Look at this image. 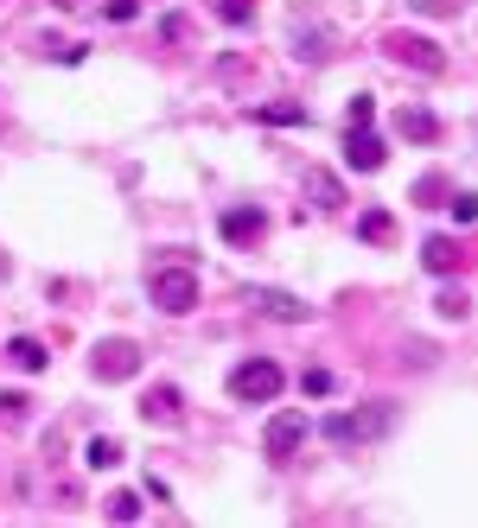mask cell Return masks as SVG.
I'll return each instance as SVG.
<instances>
[{
  "label": "cell",
  "mask_w": 478,
  "mask_h": 528,
  "mask_svg": "<svg viewBox=\"0 0 478 528\" xmlns=\"http://www.w3.org/2000/svg\"><path fill=\"white\" fill-rule=\"evenodd\" d=\"M383 153H389V147H383L377 128H345V166H351V172H377Z\"/></svg>",
  "instance_id": "7"
},
{
  "label": "cell",
  "mask_w": 478,
  "mask_h": 528,
  "mask_svg": "<svg viewBox=\"0 0 478 528\" xmlns=\"http://www.w3.org/2000/svg\"><path fill=\"white\" fill-rule=\"evenodd\" d=\"M134 13H141L134 0H109V20H134Z\"/></svg>",
  "instance_id": "26"
},
{
  "label": "cell",
  "mask_w": 478,
  "mask_h": 528,
  "mask_svg": "<svg viewBox=\"0 0 478 528\" xmlns=\"http://www.w3.org/2000/svg\"><path fill=\"white\" fill-rule=\"evenodd\" d=\"M326 439H332V446H357V414H332L326 420Z\"/></svg>",
  "instance_id": "18"
},
{
  "label": "cell",
  "mask_w": 478,
  "mask_h": 528,
  "mask_svg": "<svg viewBox=\"0 0 478 528\" xmlns=\"http://www.w3.org/2000/svg\"><path fill=\"white\" fill-rule=\"evenodd\" d=\"M255 121H268V128H306V109L300 102H268V109H255Z\"/></svg>",
  "instance_id": "16"
},
{
  "label": "cell",
  "mask_w": 478,
  "mask_h": 528,
  "mask_svg": "<svg viewBox=\"0 0 478 528\" xmlns=\"http://www.w3.org/2000/svg\"><path fill=\"white\" fill-rule=\"evenodd\" d=\"M217 13H224L230 26H249V7H243V0H217Z\"/></svg>",
  "instance_id": "24"
},
{
  "label": "cell",
  "mask_w": 478,
  "mask_h": 528,
  "mask_svg": "<svg viewBox=\"0 0 478 528\" xmlns=\"http://www.w3.org/2000/svg\"><path fill=\"white\" fill-rule=\"evenodd\" d=\"M306 427H313L306 414H275V420H268V433H262L268 459H294V452H300V439H306Z\"/></svg>",
  "instance_id": "6"
},
{
  "label": "cell",
  "mask_w": 478,
  "mask_h": 528,
  "mask_svg": "<svg viewBox=\"0 0 478 528\" xmlns=\"http://www.w3.org/2000/svg\"><path fill=\"white\" fill-rule=\"evenodd\" d=\"M421 261H428V274H453V268H459V242L428 236V242H421Z\"/></svg>",
  "instance_id": "12"
},
{
  "label": "cell",
  "mask_w": 478,
  "mask_h": 528,
  "mask_svg": "<svg viewBox=\"0 0 478 528\" xmlns=\"http://www.w3.org/2000/svg\"><path fill=\"white\" fill-rule=\"evenodd\" d=\"M90 376H102V382L141 376V344H128V338H102V344H90Z\"/></svg>",
  "instance_id": "4"
},
{
  "label": "cell",
  "mask_w": 478,
  "mask_h": 528,
  "mask_svg": "<svg viewBox=\"0 0 478 528\" xmlns=\"http://www.w3.org/2000/svg\"><path fill=\"white\" fill-rule=\"evenodd\" d=\"M281 389H287V369L275 357H249V363H236V376H230L236 401H275Z\"/></svg>",
  "instance_id": "1"
},
{
  "label": "cell",
  "mask_w": 478,
  "mask_h": 528,
  "mask_svg": "<svg viewBox=\"0 0 478 528\" xmlns=\"http://www.w3.org/2000/svg\"><path fill=\"white\" fill-rule=\"evenodd\" d=\"M389 420H396V408H389V401H370V408H357V439L389 433Z\"/></svg>",
  "instance_id": "14"
},
{
  "label": "cell",
  "mask_w": 478,
  "mask_h": 528,
  "mask_svg": "<svg viewBox=\"0 0 478 528\" xmlns=\"http://www.w3.org/2000/svg\"><path fill=\"white\" fill-rule=\"evenodd\" d=\"M440 312H447V319H466V293H440Z\"/></svg>",
  "instance_id": "25"
},
{
  "label": "cell",
  "mask_w": 478,
  "mask_h": 528,
  "mask_svg": "<svg viewBox=\"0 0 478 528\" xmlns=\"http://www.w3.org/2000/svg\"><path fill=\"white\" fill-rule=\"evenodd\" d=\"M141 414H147V420H179V389H173V382H160V389H147Z\"/></svg>",
  "instance_id": "13"
},
{
  "label": "cell",
  "mask_w": 478,
  "mask_h": 528,
  "mask_svg": "<svg viewBox=\"0 0 478 528\" xmlns=\"http://www.w3.org/2000/svg\"><path fill=\"white\" fill-rule=\"evenodd\" d=\"M396 128L415 140V147H434V140H440V121H434L428 109H402V115H396Z\"/></svg>",
  "instance_id": "10"
},
{
  "label": "cell",
  "mask_w": 478,
  "mask_h": 528,
  "mask_svg": "<svg viewBox=\"0 0 478 528\" xmlns=\"http://www.w3.org/2000/svg\"><path fill=\"white\" fill-rule=\"evenodd\" d=\"M243 306L249 312H268V319H281V325H300L306 319V299L275 293V287H243Z\"/></svg>",
  "instance_id": "5"
},
{
  "label": "cell",
  "mask_w": 478,
  "mask_h": 528,
  "mask_svg": "<svg viewBox=\"0 0 478 528\" xmlns=\"http://www.w3.org/2000/svg\"><path fill=\"white\" fill-rule=\"evenodd\" d=\"M383 51H389L396 64L421 70V77H440V70H447V51H440L434 39H421V32H389V39H383Z\"/></svg>",
  "instance_id": "2"
},
{
  "label": "cell",
  "mask_w": 478,
  "mask_h": 528,
  "mask_svg": "<svg viewBox=\"0 0 478 528\" xmlns=\"http://www.w3.org/2000/svg\"><path fill=\"white\" fill-rule=\"evenodd\" d=\"M262 210L255 204H236V210H224V223H217V230H224V242L230 249H249V242H262Z\"/></svg>",
  "instance_id": "8"
},
{
  "label": "cell",
  "mask_w": 478,
  "mask_h": 528,
  "mask_svg": "<svg viewBox=\"0 0 478 528\" xmlns=\"http://www.w3.org/2000/svg\"><path fill=\"white\" fill-rule=\"evenodd\" d=\"M300 389H306V395H332V389H338V376H332V369H306Z\"/></svg>",
  "instance_id": "21"
},
{
  "label": "cell",
  "mask_w": 478,
  "mask_h": 528,
  "mask_svg": "<svg viewBox=\"0 0 478 528\" xmlns=\"http://www.w3.org/2000/svg\"><path fill=\"white\" fill-rule=\"evenodd\" d=\"M83 465H90V471L122 465V446H115V439H90V446H83Z\"/></svg>",
  "instance_id": "17"
},
{
  "label": "cell",
  "mask_w": 478,
  "mask_h": 528,
  "mask_svg": "<svg viewBox=\"0 0 478 528\" xmlns=\"http://www.w3.org/2000/svg\"><path fill=\"white\" fill-rule=\"evenodd\" d=\"M370 115H377V102H370V96H351V128H370Z\"/></svg>",
  "instance_id": "23"
},
{
  "label": "cell",
  "mask_w": 478,
  "mask_h": 528,
  "mask_svg": "<svg viewBox=\"0 0 478 528\" xmlns=\"http://www.w3.org/2000/svg\"><path fill=\"white\" fill-rule=\"evenodd\" d=\"M147 293H153V306H160V312H173V319H179V312L198 306V274L192 268H160V274L147 280Z\"/></svg>",
  "instance_id": "3"
},
{
  "label": "cell",
  "mask_w": 478,
  "mask_h": 528,
  "mask_svg": "<svg viewBox=\"0 0 478 528\" xmlns=\"http://www.w3.org/2000/svg\"><path fill=\"white\" fill-rule=\"evenodd\" d=\"M294 51H306V58H326V51H332V32H300V39H294Z\"/></svg>",
  "instance_id": "20"
},
{
  "label": "cell",
  "mask_w": 478,
  "mask_h": 528,
  "mask_svg": "<svg viewBox=\"0 0 478 528\" xmlns=\"http://www.w3.org/2000/svg\"><path fill=\"white\" fill-rule=\"evenodd\" d=\"M453 223H478V198H472V191H453Z\"/></svg>",
  "instance_id": "22"
},
{
  "label": "cell",
  "mask_w": 478,
  "mask_h": 528,
  "mask_svg": "<svg viewBox=\"0 0 478 528\" xmlns=\"http://www.w3.org/2000/svg\"><path fill=\"white\" fill-rule=\"evenodd\" d=\"M7 363H13V369H26V376H39V369L51 363V350H45L39 338H13V344H7Z\"/></svg>",
  "instance_id": "11"
},
{
  "label": "cell",
  "mask_w": 478,
  "mask_h": 528,
  "mask_svg": "<svg viewBox=\"0 0 478 528\" xmlns=\"http://www.w3.org/2000/svg\"><path fill=\"white\" fill-rule=\"evenodd\" d=\"M357 236L364 242H396V217H389V210H364V217H357Z\"/></svg>",
  "instance_id": "15"
},
{
  "label": "cell",
  "mask_w": 478,
  "mask_h": 528,
  "mask_svg": "<svg viewBox=\"0 0 478 528\" xmlns=\"http://www.w3.org/2000/svg\"><path fill=\"white\" fill-rule=\"evenodd\" d=\"M141 516V497H134V490H115L109 497V522H134Z\"/></svg>",
  "instance_id": "19"
},
{
  "label": "cell",
  "mask_w": 478,
  "mask_h": 528,
  "mask_svg": "<svg viewBox=\"0 0 478 528\" xmlns=\"http://www.w3.org/2000/svg\"><path fill=\"white\" fill-rule=\"evenodd\" d=\"M306 198H313L319 210H345V185H338L332 172H319V166H313V172H306Z\"/></svg>",
  "instance_id": "9"
}]
</instances>
